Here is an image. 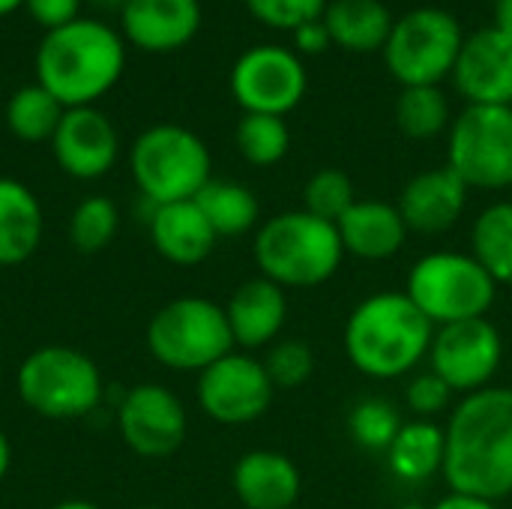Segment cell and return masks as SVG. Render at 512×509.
<instances>
[{
    "mask_svg": "<svg viewBox=\"0 0 512 509\" xmlns=\"http://www.w3.org/2000/svg\"><path fill=\"white\" fill-rule=\"evenodd\" d=\"M444 483L450 492L504 501L512 495V387L462 396L444 426Z\"/></svg>",
    "mask_w": 512,
    "mask_h": 509,
    "instance_id": "1",
    "label": "cell"
},
{
    "mask_svg": "<svg viewBox=\"0 0 512 509\" xmlns=\"http://www.w3.org/2000/svg\"><path fill=\"white\" fill-rule=\"evenodd\" d=\"M435 324L405 291H378L360 300L342 330L348 363L372 381L411 375L432 348Z\"/></svg>",
    "mask_w": 512,
    "mask_h": 509,
    "instance_id": "2",
    "label": "cell"
},
{
    "mask_svg": "<svg viewBox=\"0 0 512 509\" xmlns=\"http://www.w3.org/2000/svg\"><path fill=\"white\" fill-rule=\"evenodd\" d=\"M126 69V39L102 18H75L36 48V84L66 108L96 105Z\"/></svg>",
    "mask_w": 512,
    "mask_h": 509,
    "instance_id": "3",
    "label": "cell"
},
{
    "mask_svg": "<svg viewBox=\"0 0 512 509\" xmlns=\"http://www.w3.org/2000/svg\"><path fill=\"white\" fill-rule=\"evenodd\" d=\"M252 255L264 279L285 291H309L339 273L345 246L336 222L309 210H285L258 225Z\"/></svg>",
    "mask_w": 512,
    "mask_h": 509,
    "instance_id": "4",
    "label": "cell"
},
{
    "mask_svg": "<svg viewBox=\"0 0 512 509\" xmlns=\"http://www.w3.org/2000/svg\"><path fill=\"white\" fill-rule=\"evenodd\" d=\"M129 171L150 207L195 201L213 180L207 144L180 123H156L144 129L129 150Z\"/></svg>",
    "mask_w": 512,
    "mask_h": 509,
    "instance_id": "5",
    "label": "cell"
},
{
    "mask_svg": "<svg viewBox=\"0 0 512 509\" xmlns=\"http://www.w3.org/2000/svg\"><path fill=\"white\" fill-rule=\"evenodd\" d=\"M405 294L435 327H447L489 318L498 300V282L471 252L438 249L414 261L405 279Z\"/></svg>",
    "mask_w": 512,
    "mask_h": 509,
    "instance_id": "6",
    "label": "cell"
},
{
    "mask_svg": "<svg viewBox=\"0 0 512 509\" xmlns=\"http://www.w3.org/2000/svg\"><path fill=\"white\" fill-rule=\"evenodd\" d=\"M21 402L45 420H81L105 396L102 372L78 348L45 345L24 357L15 378Z\"/></svg>",
    "mask_w": 512,
    "mask_h": 509,
    "instance_id": "7",
    "label": "cell"
},
{
    "mask_svg": "<svg viewBox=\"0 0 512 509\" xmlns=\"http://www.w3.org/2000/svg\"><path fill=\"white\" fill-rule=\"evenodd\" d=\"M147 351L171 372H204L234 351L225 306L207 297H177L147 324Z\"/></svg>",
    "mask_w": 512,
    "mask_h": 509,
    "instance_id": "8",
    "label": "cell"
},
{
    "mask_svg": "<svg viewBox=\"0 0 512 509\" xmlns=\"http://www.w3.org/2000/svg\"><path fill=\"white\" fill-rule=\"evenodd\" d=\"M465 33L453 12L420 6L396 18L384 45V63L402 87H438L453 78Z\"/></svg>",
    "mask_w": 512,
    "mask_h": 509,
    "instance_id": "9",
    "label": "cell"
},
{
    "mask_svg": "<svg viewBox=\"0 0 512 509\" xmlns=\"http://www.w3.org/2000/svg\"><path fill=\"white\" fill-rule=\"evenodd\" d=\"M447 165L468 189H512V108L465 105L447 135Z\"/></svg>",
    "mask_w": 512,
    "mask_h": 509,
    "instance_id": "10",
    "label": "cell"
},
{
    "mask_svg": "<svg viewBox=\"0 0 512 509\" xmlns=\"http://www.w3.org/2000/svg\"><path fill=\"white\" fill-rule=\"evenodd\" d=\"M504 363V336L489 318L435 327L429 369L456 393L471 396L492 387Z\"/></svg>",
    "mask_w": 512,
    "mask_h": 509,
    "instance_id": "11",
    "label": "cell"
},
{
    "mask_svg": "<svg viewBox=\"0 0 512 509\" xmlns=\"http://www.w3.org/2000/svg\"><path fill=\"white\" fill-rule=\"evenodd\" d=\"M198 408L219 426H249L261 420L273 399L276 387L264 363L246 351H231L198 375Z\"/></svg>",
    "mask_w": 512,
    "mask_h": 509,
    "instance_id": "12",
    "label": "cell"
},
{
    "mask_svg": "<svg viewBox=\"0 0 512 509\" xmlns=\"http://www.w3.org/2000/svg\"><path fill=\"white\" fill-rule=\"evenodd\" d=\"M309 87V75L297 51L282 45H255L243 51L231 69V93L243 114L285 117Z\"/></svg>",
    "mask_w": 512,
    "mask_h": 509,
    "instance_id": "13",
    "label": "cell"
},
{
    "mask_svg": "<svg viewBox=\"0 0 512 509\" xmlns=\"http://www.w3.org/2000/svg\"><path fill=\"white\" fill-rule=\"evenodd\" d=\"M117 426L123 444L141 459H168L189 435L186 405L174 390L153 381L126 390L117 408Z\"/></svg>",
    "mask_w": 512,
    "mask_h": 509,
    "instance_id": "14",
    "label": "cell"
},
{
    "mask_svg": "<svg viewBox=\"0 0 512 509\" xmlns=\"http://www.w3.org/2000/svg\"><path fill=\"white\" fill-rule=\"evenodd\" d=\"M51 150L63 174L75 180H99L120 156V135L96 105L66 108L51 138Z\"/></svg>",
    "mask_w": 512,
    "mask_h": 509,
    "instance_id": "15",
    "label": "cell"
},
{
    "mask_svg": "<svg viewBox=\"0 0 512 509\" xmlns=\"http://www.w3.org/2000/svg\"><path fill=\"white\" fill-rule=\"evenodd\" d=\"M456 90L468 105H504L512 108V36L483 27L465 36L462 54L453 69Z\"/></svg>",
    "mask_w": 512,
    "mask_h": 509,
    "instance_id": "16",
    "label": "cell"
},
{
    "mask_svg": "<svg viewBox=\"0 0 512 509\" xmlns=\"http://www.w3.org/2000/svg\"><path fill=\"white\" fill-rule=\"evenodd\" d=\"M468 195L471 189L465 186V180L450 165H441L414 174L405 183L396 207L411 234L438 237L459 225L468 207Z\"/></svg>",
    "mask_w": 512,
    "mask_h": 509,
    "instance_id": "17",
    "label": "cell"
},
{
    "mask_svg": "<svg viewBox=\"0 0 512 509\" xmlns=\"http://www.w3.org/2000/svg\"><path fill=\"white\" fill-rule=\"evenodd\" d=\"M201 30L198 0H126L120 33L141 51L168 54L195 39Z\"/></svg>",
    "mask_w": 512,
    "mask_h": 509,
    "instance_id": "18",
    "label": "cell"
},
{
    "mask_svg": "<svg viewBox=\"0 0 512 509\" xmlns=\"http://www.w3.org/2000/svg\"><path fill=\"white\" fill-rule=\"evenodd\" d=\"M231 486L243 509H294L303 495V474L279 450H249L237 459Z\"/></svg>",
    "mask_w": 512,
    "mask_h": 509,
    "instance_id": "19",
    "label": "cell"
},
{
    "mask_svg": "<svg viewBox=\"0 0 512 509\" xmlns=\"http://www.w3.org/2000/svg\"><path fill=\"white\" fill-rule=\"evenodd\" d=\"M225 318L234 336V348L246 354L270 348L288 321V294L264 276L246 279L225 303Z\"/></svg>",
    "mask_w": 512,
    "mask_h": 509,
    "instance_id": "20",
    "label": "cell"
},
{
    "mask_svg": "<svg viewBox=\"0 0 512 509\" xmlns=\"http://www.w3.org/2000/svg\"><path fill=\"white\" fill-rule=\"evenodd\" d=\"M147 231L153 249L174 267L204 264L219 243L216 231L210 228L207 216L195 201H174V204L153 207L147 219Z\"/></svg>",
    "mask_w": 512,
    "mask_h": 509,
    "instance_id": "21",
    "label": "cell"
},
{
    "mask_svg": "<svg viewBox=\"0 0 512 509\" xmlns=\"http://www.w3.org/2000/svg\"><path fill=\"white\" fill-rule=\"evenodd\" d=\"M345 255L360 261H390L408 243V225L396 204L381 198H357L336 222Z\"/></svg>",
    "mask_w": 512,
    "mask_h": 509,
    "instance_id": "22",
    "label": "cell"
},
{
    "mask_svg": "<svg viewBox=\"0 0 512 509\" xmlns=\"http://www.w3.org/2000/svg\"><path fill=\"white\" fill-rule=\"evenodd\" d=\"M45 234V213L30 186L0 177V267H18L36 255Z\"/></svg>",
    "mask_w": 512,
    "mask_h": 509,
    "instance_id": "23",
    "label": "cell"
},
{
    "mask_svg": "<svg viewBox=\"0 0 512 509\" xmlns=\"http://www.w3.org/2000/svg\"><path fill=\"white\" fill-rule=\"evenodd\" d=\"M444 450L447 435L438 420H411L402 423L399 435L393 438L387 456L390 474L405 486H423L444 471Z\"/></svg>",
    "mask_w": 512,
    "mask_h": 509,
    "instance_id": "24",
    "label": "cell"
},
{
    "mask_svg": "<svg viewBox=\"0 0 512 509\" xmlns=\"http://www.w3.org/2000/svg\"><path fill=\"white\" fill-rule=\"evenodd\" d=\"M330 42L345 51H384L393 33V12L381 0H330L324 12Z\"/></svg>",
    "mask_w": 512,
    "mask_h": 509,
    "instance_id": "25",
    "label": "cell"
},
{
    "mask_svg": "<svg viewBox=\"0 0 512 509\" xmlns=\"http://www.w3.org/2000/svg\"><path fill=\"white\" fill-rule=\"evenodd\" d=\"M195 204L207 216L216 237H243L261 225V204L255 192L234 180H210L195 195Z\"/></svg>",
    "mask_w": 512,
    "mask_h": 509,
    "instance_id": "26",
    "label": "cell"
},
{
    "mask_svg": "<svg viewBox=\"0 0 512 509\" xmlns=\"http://www.w3.org/2000/svg\"><path fill=\"white\" fill-rule=\"evenodd\" d=\"M471 255L501 285H512V201L483 207L471 225Z\"/></svg>",
    "mask_w": 512,
    "mask_h": 509,
    "instance_id": "27",
    "label": "cell"
},
{
    "mask_svg": "<svg viewBox=\"0 0 512 509\" xmlns=\"http://www.w3.org/2000/svg\"><path fill=\"white\" fill-rule=\"evenodd\" d=\"M63 114H66V105L36 81L18 87L6 102V126H9V132L18 141H27V144L51 141L60 120H63Z\"/></svg>",
    "mask_w": 512,
    "mask_h": 509,
    "instance_id": "28",
    "label": "cell"
},
{
    "mask_svg": "<svg viewBox=\"0 0 512 509\" xmlns=\"http://www.w3.org/2000/svg\"><path fill=\"white\" fill-rule=\"evenodd\" d=\"M396 126L411 141H432L453 126L450 99L441 87H402L396 99Z\"/></svg>",
    "mask_w": 512,
    "mask_h": 509,
    "instance_id": "29",
    "label": "cell"
},
{
    "mask_svg": "<svg viewBox=\"0 0 512 509\" xmlns=\"http://www.w3.org/2000/svg\"><path fill=\"white\" fill-rule=\"evenodd\" d=\"M240 156L255 168L279 165L291 150V129L285 117L273 114H243L234 132Z\"/></svg>",
    "mask_w": 512,
    "mask_h": 509,
    "instance_id": "30",
    "label": "cell"
},
{
    "mask_svg": "<svg viewBox=\"0 0 512 509\" xmlns=\"http://www.w3.org/2000/svg\"><path fill=\"white\" fill-rule=\"evenodd\" d=\"M399 429L402 414L384 396H366L348 411V435L366 453H387Z\"/></svg>",
    "mask_w": 512,
    "mask_h": 509,
    "instance_id": "31",
    "label": "cell"
},
{
    "mask_svg": "<svg viewBox=\"0 0 512 509\" xmlns=\"http://www.w3.org/2000/svg\"><path fill=\"white\" fill-rule=\"evenodd\" d=\"M120 231V210L105 195H87L69 216V240L78 252L96 255L111 246Z\"/></svg>",
    "mask_w": 512,
    "mask_h": 509,
    "instance_id": "32",
    "label": "cell"
},
{
    "mask_svg": "<svg viewBox=\"0 0 512 509\" xmlns=\"http://www.w3.org/2000/svg\"><path fill=\"white\" fill-rule=\"evenodd\" d=\"M354 201V183L342 168H318L303 186V210L327 222H339Z\"/></svg>",
    "mask_w": 512,
    "mask_h": 509,
    "instance_id": "33",
    "label": "cell"
},
{
    "mask_svg": "<svg viewBox=\"0 0 512 509\" xmlns=\"http://www.w3.org/2000/svg\"><path fill=\"white\" fill-rule=\"evenodd\" d=\"M261 363L276 390H297L315 375V354L303 339H276Z\"/></svg>",
    "mask_w": 512,
    "mask_h": 509,
    "instance_id": "34",
    "label": "cell"
},
{
    "mask_svg": "<svg viewBox=\"0 0 512 509\" xmlns=\"http://www.w3.org/2000/svg\"><path fill=\"white\" fill-rule=\"evenodd\" d=\"M327 3L330 0H246V9L264 27L294 33L300 24L324 18Z\"/></svg>",
    "mask_w": 512,
    "mask_h": 509,
    "instance_id": "35",
    "label": "cell"
},
{
    "mask_svg": "<svg viewBox=\"0 0 512 509\" xmlns=\"http://www.w3.org/2000/svg\"><path fill=\"white\" fill-rule=\"evenodd\" d=\"M453 396L456 393L432 369L411 375V381L405 387V405L414 414V420H435V417H441L450 408Z\"/></svg>",
    "mask_w": 512,
    "mask_h": 509,
    "instance_id": "36",
    "label": "cell"
},
{
    "mask_svg": "<svg viewBox=\"0 0 512 509\" xmlns=\"http://www.w3.org/2000/svg\"><path fill=\"white\" fill-rule=\"evenodd\" d=\"M81 3L84 0H24V9L39 27H45V33H51L81 18Z\"/></svg>",
    "mask_w": 512,
    "mask_h": 509,
    "instance_id": "37",
    "label": "cell"
},
{
    "mask_svg": "<svg viewBox=\"0 0 512 509\" xmlns=\"http://www.w3.org/2000/svg\"><path fill=\"white\" fill-rule=\"evenodd\" d=\"M291 36H294V48H297L300 54H321V51H327V48L333 45L324 18L300 24Z\"/></svg>",
    "mask_w": 512,
    "mask_h": 509,
    "instance_id": "38",
    "label": "cell"
},
{
    "mask_svg": "<svg viewBox=\"0 0 512 509\" xmlns=\"http://www.w3.org/2000/svg\"><path fill=\"white\" fill-rule=\"evenodd\" d=\"M432 509H501L495 501L477 498V495H462V492H447Z\"/></svg>",
    "mask_w": 512,
    "mask_h": 509,
    "instance_id": "39",
    "label": "cell"
},
{
    "mask_svg": "<svg viewBox=\"0 0 512 509\" xmlns=\"http://www.w3.org/2000/svg\"><path fill=\"white\" fill-rule=\"evenodd\" d=\"M495 27L512 36V0H498L495 3Z\"/></svg>",
    "mask_w": 512,
    "mask_h": 509,
    "instance_id": "40",
    "label": "cell"
},
{
    "mask_svg": "<svg viewBox=\"0 0 512 509\" xmlns=\"http://www.w3.org/2000/svg\"><path fill=\"white\" fill-rule=\"evenodd\" d=\"M9 468H12V444H9L6 432L0 429V483L6 480Z\"/></svg>",
    "mask_w": 512,
    "mask_h": 509,
    "instance_id": "41",
    "label": "cell"
},
{
    "mask_svg": "<svg viewBox=\"0 0 512 509\" xmlns=\"http://www.w3.org/2000/svg\"><path fill=\"white\" fill-rule=\"evenodd\" d=\"M51 509H102L99 504H93V501H81V498H72V501H60V504H54Z\"/></svg>",
    "mask_w": 512,
    "mask_h": 509,
    "instance_id": "42",
    "label": "cell"
},
{
    "mask_svg": "<svg viewBox=\"0 0 512 509\" xmlns=\"http://www.w3.org/2000/svg\"><path fill=\"white\" fill-rule=\"evenodd\" d=\"M99 12H123L126 0H90Z\"/></svg>",
    "mask_w": 512,
    "mask_h": 509,
    "instance_id": "43",
    "label": "cell"
},
{
    "mask_svg": "<svg viewBox=\"0 0 512 509\" xmlns=\"http://www.w3.org/2000/svg\"><path fill=\"white\" fill-rule=\"evenodd\" d=\"M21 6H24V0H0V18L12 15V12L21 9Z\"/></svg>",
    "mask_w": 512,
    "mask_h": 509,
    "instance_id": "44",
    "label": "cell"
},
{
    "mask_svg": "<svg viewBox=\"0 0 512 509\" xmlns=\"http://www.w3.org/2000/svg\"><path fill=\"white\" fill-rule=\"evenodd\" d=\"M399 509H432V507H423V504H405V507Z\"/></svg>",
    "mask_w": 512,
    "mask_h": 509,
    "instance_id": "45",
    "label": "cell"
},
{
    "mask_svg": "<svg viewBox=\"0 0 512 509\" xmlns=\"http://www.w3.org/2000/svg\"><path fill=\"white\" fill-rule=\"evenodd\" d=\"M132 509H159V507H150V504H144V507H132Z\"/></svg>",
    "mask_w": 512,
    "mask_h": 509,
    "instance_id": "46",
    "label": "cell"
},
{
    "mask_svg": "<svg viewBox=\"0 0 512 509\" xmlns=\"http://www.w3.org/2000/svg\"><path fill=\"white\" fill-rule=\"evenodd\" d=\"M0 363H3V351H0Z\"/></svg>",
    "mask_w": 512,
    "mask_h": 509,
    "instance_id": "47",
    "label": "cell"
},
{
    "mask_svg": "<svg viewBox=\"0 0 512 509\" xmlns=\"http://www.w3.org/2000/svg\"><path fill=\"white\" fill-rule=\"evenodd\" d=\"M294 509H300V507H294Z\"/></svg>",
    "mask_w": 512,
    "mask_h": 509,
    "instance_id": "48",
    "label": "cell"
}]
</instances>
